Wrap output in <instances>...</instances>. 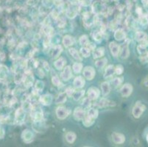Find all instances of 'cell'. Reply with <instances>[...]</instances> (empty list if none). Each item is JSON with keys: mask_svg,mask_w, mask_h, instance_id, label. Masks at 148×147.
Returning a JSON list of instances; mask_svg holds the SVG:
<instances>
[{"mask_svg": "<svg viewBox=\"0 0 148 147\" xmlns=\"http://www.w3.org/2000/svg\"><path fill=\"white\" fill-rule=\"evenodd\" d=\"M146 109V106L144 105L143 103L139 101H136L134 106H133V109H132V115L135 118H139Z\"/></svg>", "mask_w": 148, "mask_h": 147, "instance_id": "cell-1", "label": "cell"}, {"mask_svg": "<svg viewBox=\"0 0 148 147\" xmlns=\"http://www.w3.org/2000/svg\"><path fill=\"white\" fill-rule=\"evenodd\" d=\"M55 113L58 119L63 120L69 116V113H70V110L67 108H64V107H58L56 109Z\"/></svg>", "mask_w": 148, "mask_h": 147, "instance_id": "cell-2", "label": "cell"}, {"mask_svg": "<svg viewBox=\"0 0 148 147\" xmlns=\"http://www.w3.org/2000/svg\"><path fill=\"white\" fill-rule=\"evenodd\" d=\"M133 91V88L131 84L125 83L122 85L120 89V93L123 97H128L132 94Z\"/></svg>", "mask_w": 148, "mask_h": 147, "instance_id": "cell-3", "label": "cell"}, {"mask_svg": "<svg viewBox=\"0 0 148 147\" xmlns=\"http://www.w3.org/2000/svg\"><path fill=\"white\" fill-rule=\"evenodd\" d=\"M88 97L90 99L91 101L92 100H97V99L100 96V91L97 88L95 87H91L89 88V90L87 91Z\"/></svg>", "mask_w": 148, "mask_h": 147, "instance_id": "cell-4", "label": "cell"}, {"mask_svg": "<svg viewBox=\"0 0 148 147\" xmlns=\"http://www.w3.org/2000/svg\"><path fill=\"white\" fill-rule=\"evenodd\" d=\"M112 141L115 144H122L125 141V136L120 132H114L111 134Z\"/></svg>", "mask_w": 148, "mask_h": 147, "instance_id": "cell-5", "label": "cell"}, {"mask_svg": "<svg viewBox=\"0 0 148 147\" xmlns=\"http://www.w3.org/2000/svg\"><path fill=\"white\" fill-rule=\"evenodd\" d=\"M95 69L91 66H86L83 69V76L88 80H92L95 77Z\"/></svg>", "mask_w": 148, "mask_h": 147, "instance_id": "cell-6", "label": "cell"}, {"mask_svg": "<svg viewBox=\"0 0 148 147\" xmlns=\"http://www.w3.org/2000/svg\"><path fill=\"white\" fill-rule=\"evenodd\" d=\"M34 133L30 129H25L22 132V140L26 144H30L34 139Z\"/></svg>", "mask_w": 148, "mask_h": 147, "instance_id": "cell-7", "label": "cell"}, {"mask_svg": "<svg viewBox=\"0 0 148 147\" xmlns=\"http://www.w3.org/2000/svg\"><path fill=\"white\" fill-rule=\"evenodd\" d=\"M73 116L76 121H83L85 116H86V112L84 109L80 107L76 108L73 112Z\"/></svg>", "mask_w": 148, "mask_h": 147, "instance_id": "cell-8", "label": "cell"}, {"mask_svg": "<svg viewBox=\"0 0 148 147\" xmlns=\"http://www.w3.org/2000/svg\"><path fill=\"white\" fill-rule=\"evenodd\" d=\"M72 77V74L71 66L70 65H66L64 67V69H63V71L61 74V79L63 80H64V81H69Z\"/></svg>", "mask_w": 148, "mask_h": 147, "instance_id": "cell-9", "label": "cell"}, {"mask_svg": "<svg viewBox=\"0 0 148 147\" xmlns=\"http://www.w3.org/2000/svg\"><path fill=\"white\" fill-rule=\"evenodd\" d=\"M109 49H110V53L114 57H117L120 53V46L115 42H110L109 44Z\"/></svg>", "mask_w": 148, "mask_h": 147, "instance_id": "cell-10", "label": "cell"}, {"mask_svg": "<svg viewBox=\"0 0 148 147\" xmlns=\"http://www.w3.org/2000/svg\"><path fill=\"white\" fill-rule=\"evenodd\" d=\"M53 98L52 97V95L49 94V93H46V94L42 95L39 99L40 102L44 106H48V105H50L53 102Z\"/></svg>", "mask_w": 148, "mask_h": 147, "instance_id": "cell-11", "label": "cell"}, {"mask_svg": "<svg viewBox=\"0 0 148 147\" xmlns=\"http://www.w3.org/2000/svg\"><path fill=\"white\" fill-rule=\"evenodd\" d=\"M66 61L64 57H61L58 59H57L54 63V66L57 70H62L63 68L65 67V65H66Z\"/></svg>", "mask_w": 148, "mask_h": 147, "instance_id": "cell-12", "label": "cell"}, {"mask_svg": "<svg viewBox=\"0 0 148 147\" xmlns=\"http://www.w3.org/2000/svg\"><path fill=\"white\" fill-rule=\"evenodd\" d=\"M114 74H115V66L113 65H108L105 70V73H104V78H110L113 77Z\"/></svg>", "mask_w": 148, "mask_h": 147, "instance_id": "cell-13", "label": "cell"}, {"mask_svg": "<svg viewBox=\"0 0 148 147\" xmlns=\"http://www.w3.org/2000/svg\"><path fill=\"white\" fill-rule=\"evenodd\" d=\"M86 84V81L85 79L81 76H78V77H75L73 81V85L77 88H82Z\"/></svg>", "mask_w": 148, "mask_h": 147, "instance_id": "cell-14", "label": "cell"}, {"mask_svg": "<svg viewBox=\"0 0 148 147\" xmlns=\"http://www.w3.org/2000/svg\"><path fill=\"white\" fill-rule=\"evenodd\" d=\"M63 44L65 47H69V46H72L74 44V38L69 35H66L63 38Z\"/></svg>", "mask_w": 148, "mask_h": 147, "instance_id": "cell-15", "label": "cell"}, {"mask_svg": "<svg viewBox=\"0 0 148 147\" xmlns=\"http://www.w3.org/2000/svg\"><path fill=\"white\" fill-rule=\"evenodd\" d=\"M114 38L117 41H121L122 40L125 39L126 38V34H125V31L122 29H117L114 33Z\"/></svg>", "mask_w": 148, "mask_h": 147, "instance_id": "cell-16", "label": "cell"}, {"mask_svg": "<svg viewBox=\"0 0 148 147\" xmlns=\"http://www.w3.org/2000/svg\"><path fill=\"white\" fill-rule=\"evenodd\" d=\"M101 92L104 97H106L110 92V85L109 82H103L101 84Z\"/></svg>", "mask_w": 148, "mask_h": 147, "instance_id": "cell-17", "label": "cell"}, {"mask_svg": "<svg viewBox=\"0 0 148 147\" xmlns=\"http://www.w3.org/2000/svg\"><path fill=\"white\" fill-rule=\"evenodd\" d=\"M99 107H100V108H105V107H108V106H115L116 103L114 101H111L110 100L107 99L105 98H102L101 99L100 102L98 104Z\"/></svg>", "mask_w": 148, "mask_h": 147, "instance_id": "cell-18", "label": "cell"}, {"mask_svg": "<svg viewBox=\"0 0 148 147\" xmlns=\"http://www.w3.org/2000/svg\"><path fill=\"white\" fill-rule=\"evenodd\" d=\"M93 57L94 59L102 57L105 54V49L103 47H99L98 49H94L92 52Z\"/></svg>", "mask_w": 148, "mask_h": 147, "instance_id": "cell-19", "label": "cell"}, {"mask_svg": "<svg viewBox=\"0 0 148 147\" xmlns=\"http://www.w3.org/2000/svg\"><path fill=\"white\" fill-rule=\"evenodd\" d=\"M66 140L69 144H72L75 141L76 138H77V135L74 133V132H68L66 134Z\"/></svg>", "mask_w": 148, "mask_h": 147, "instance_id": "cell-20", "label": "cell"}, {"mask_svg": "<svg viewBox=\"0 0 148 147\" xmlns=\"http://www.w3.org/2000/svg\"><path fill=\"white\" fill-rule=\"evenodd\" d=\"M67 99V95L65 93H61L58 94L57 98L55 99V104L59 105V104H63Z\"/></svg>", "mask_w": 148, "mask_h": 147, "instance_id": "cell-21", "label": "cell"}, {"mask_svg": "<svg viewBox=\"0 0 148 147\" xmlns=\"http://www.w3.org/2000/svg\"><path fill=\"white\" fill-rule=\"evenodd\" d=\"M148 38V35L147 33L144 32H137L136 33V40L139 42H143V41H147Z\"/></svg>", "mask_w": 148, "mask_h": 147, "instance_id": "cell-22", "label": "cell"}, {"mask_svg": "<svg viewBox=\"0 0 148 147\" xmlns=\"http://www.w3.org/2000/svg\"><path fill=\"white\" fill-rule=\"evenodd\" d=\"M120 56L122 59H126L128 57L129 54H130V51H129L128 45L125 44L122 47V50L120 51Z\"/></svg>", "mask_w": 148, "mask_h": 147, "instance_id": "cell-23", "label": "cell"}, {"mask_svg": "<svg viewBox=\"0 0 148 147\" xmlns=\"http://www.w3.org/2000/svg\"><path fill=\"white\" fill-rule=\"evenodd\" d=\"M69 54L72 56V57H74V58L75 59V60H77V61H81L83 60L81 56L80 55L79 52H78L77 50H76L74 48H70V49H69Z\"/></svg>", "mask_w": 148, "mask_h": 147, "instance_id": "cell-24", "label": "cell"}, {"mask_svg": "<svg viewBox=\"0 0 148 147\" xmlns=\"http://www.w3.org/2000/svg\"><path fill=\"white\" fill-rule=\"evenodd\" d=\"M99 111L97 109L95 108H89V110L87 112V116L93 119H96L98 117Z\"/></svg>", "mask_w": 148, "mask_h": 147, "instance_id": "cell-25", "label": "cell"}, {"mask_svg": "<svg viewBox=\"0 0 148 147\" xmlns=\"http://www.w3.org/2000/svg\"><path fill=\"white\" fill-rule=\"evenodd\" d=\"M62 51L63 48L61 45H57V46H55V48L53 50V54H52L53 58H57V57H59V55L62 52Z\"/></svg>", "mask_w": 148, "mask_h": 147, "instance_id": "cell-26", "label": "cell"}, {"mask_svg": "<svg viewBox=\"0 0 148 147\" xmlns=\"http://www.w3.org/2000/svg\"><path fill=\"white\" fill-rule=\"evenodd\" d=\"M94 123V119L89 117L88 116H85V118L83 119V124L84 126L86 127H91V125H93Z\"/></svg>", "mask_w": 148, "mask_h": 147, "instance_id": "cell-27", "label": "cell"}, {"mask_svg": "<svg viewBox=\"0 0 148 147\" xmlns=\"http://www.w3.org/2000/svg\"><path fill=\"white\" fill-rule=\"evenodd\" d=\"M108 60L107 58H101L100 60H98L95 62V66L98 69H102L103 67H105V65L107 64Z\"/></svg>", "mask_w": 148, "mask_h": 147, "instance_id": "cell-28", "label": "cell"}, {"mask_svg": "<svg viewBox=\"0 0 148 147\" xmlns=\"http://www.w3.org/2000/svg\"><path fill=\"white\" fill-rule=\"evenodd\" d=\"M84 94H85V91L84 90H80V91H74L72 97L73 99H74V100H75V101H79V100L83 97Z\"/></svg>", "mask_w": 148, "mask_h": 147, "instance_id": "cell-29", "label": "cell"}, {"mask_svg": "<svg viewBox=\"0 0 148 147\" xmlns=\"http://www.w3.org/2000/svg\"><path fill=\"white\" fill-rule=\"evenodd\" d=\"M72 69L74 73L79 74L80 73L83 69V64L81 63H74L72 65Z\"/></svg>", "mask_w": 148, "mask_h": 147, "instance_id": "cell-30", "label": "cell"}, {"mask_svg": "<svg viewBox=\"0 0 148 147\" xmlns=\"http://www.w3.org/2000/svg\"><path fill=\"white\" fill-rule=\"evenodd\" d=\"M123 82V77H116L114 80L111 81L112 85L114 86V88H117Z\"/></svg>", "mask_w": 148, "mask_h": 147, "instance_id": "cell-31", "label": "cell"}, {"mask_svg": "<svg viewBox=\"0 0 148 147\" xmlns=\"http://www.w3.org/2000/svg\"><path fill=\"white\" fill-rule=\"evenodd\" d=\"M80 54L83 57H89L91 54V49L87 46H83L80 49Z\"/></svg>", "mask_w": 148, "mask_h": 147, "instance_id": "cell-32", "label": "cell"}, {"mask_svg": "<svg viewBox=\"0 0 148 147\" xmlns=\"http://www.w3.org/2000/svg\"><path fill=\"white\" fill-rule=\"evenodd\" d=\"M35 88L37 91H42L44 88V82L41 80H37L35 84Z\"/></svg>", "mask_w": 148, "mask_h": 147, "instance_id": "cell-33", "label": "cell"}, {"mask_svg": "<svg viewBox=\"0 0 148 147\" xmlns=\"http://www.w3.org/2000/svg\"><path fill=\"white\" fill-rule=\"evenodd\" d=\"M33 117L34 118L35 121H41L43 118V113L41 110H36L33 113Z\"/></svg>", "mask_w": 148, "mask_h": 147, "instance_id": "cell-34", "label": "cell"}, {"mask_svg": "<svg viewBox=\"0 0 148 147\" xmlns=\"http://www.w3.org/2000/svg\"><path fill=\"white\" fill-rule=\"evenodd\" d=\"M79 43L81 46H87V44L89 43L88 36L86 35H83L81 36L79 39Z\"/></svg>", "mask_w": 148, "mask_h": 147, "instance_id": "cell-35", "label": "cell"}, {"mask_svg": "<svg viewBox=\"0 0 148 147\" xmlns=\"http://www.w3.org/2000/svg\"><path fill=\"white\" fill-rule=\"evenodd\" d=\"M82 105L83 107V108H88L89 109L91 107V100L89 97H86V98L83 100Z\"/></svg>", "mask_w": 148, "mask_h": 147, "instance_id": "cell-36", "label": "cell"}, {"mask_svg": "<svg viewBox=\"0 0 148 147\" xmlns=\"http://www.w3.org/2000/svg\"><path fill=\"white\" fill-rule=\"evenodd\" d=\"M52 82L53 85L56 87H60L61 86V82L59 77L58 76H53L52 77Z\"/></svg>", "mask_w": 148, "mask_h": 147, "instance_id": "cell-37", "label": "cell"}, {"mask_svg": "<svg viewBox=\"0 0 148 147\" xmlns=\"http://www.w3.org/2000/svg\"><path fill=\"white\" fill-rule=\"evenodd\" d=\"M137 50H138V52L142 55H144L145 54H147V50H146V46L143 45V44H140L137 46Z\"/></svg>", "mask_w": 148, "mask_h": 147, "instance_id": "cell-38", "label": "cell"}, {"mask_svg": "<svg viewBox=\"0 0 148 147\" xmlns=\"http://www.w3.org/2000/svg\"><path fill=\"white\" fill-rule=\"evenodd\" d=\"M124 71V67L122 65H117L115 67V74H118V75H120L123 73Z\"/></svg>", "mask_w": 148, "mask_h": 147, "instance_id": "cell-39", "label": "cell"}, {"mask_svg": "<svg viewBox=\"0 0 148 147\" xmlns=\"http://www.w3.org/2000/svg\"><path fill=\"white\" fill-rule=\"evenodd\" d=\"M140 24L143 26H147L148 24V18L147 17L145 16H142L139 19Z\"/></svg>", "mask_w": 148, "mask_h": 147, "instance_id": "cell-40", "label": "cell"}, {"mask_svg": "<svg viewBox=\"0 0 148 147\" xmlns=\"http://www.w3.org/2000/svg\"><path fill=\"white\" fill-rule=\"evenodd\" d=\"M65 93H66L67 97H72L73 94H74V89L73 88H72V87H69V88H67L66 89V91H65Z\"/></svg>", "mask_w": 148, "mask_h": 147, "instance_id": "cell-41", "label": "cell"}, {"mask_svg": "<svg viewBox=\"0 0 148 147\" xmlns=\"http://www.w3.org/2000/svg\"><path fill=\"white\" fill-rule=\"evenodd\" d=\"M94 39L97 42H100L102 41V35L100 33H94Z\"/></svg>", "mask_w": 148, "mask_h": 147, "instance_id": "cell-42", "label": "cell"}, {"mask_svg": "<svg viewBox=\"0 0 148 147\" xmlns=\"http://www.w3.org/2000/svg\"><path fill=\"white\" fill-rule=\"evenodd\" d=\"M143 85L147 88H148V77L145 80V81L143 82Z\"/></svg>", "mask_w": 148, "mask_h": 147, "instance_id": "cell-43", "label": "cell"}, {"mask_svg": "<svg viewBox=\"0 0 148 147\" xmlns=\"http://www.w3.org/2000/svg\"><path fill=\"white\" fill-rule=\"evenodd\" d=\"M146 138H147V143H148V133H147V135Z\"/></svg>", "mask_w": 148, "mask_h": 147, "instance_id": "cell-44", "label": "cell"}, {"mask_svg": "<svg viewBox=\"0 0 148 147\" xmlns=\"http://www.w3.org/2000/svg\"><path fill=\"white\" fill-rule=\"evenodd\" d=\"M147 57H148V52H147Z\"/></svg>", "mask_w": 148, "mask_h": 147, "instance_id": "cell-45", "label": "cell"}]
</instances>
